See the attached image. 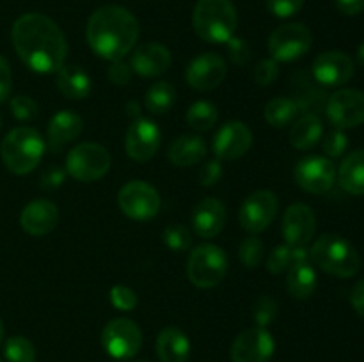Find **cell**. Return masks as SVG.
<instances>
[{
  "instance_id": "cell-48",
  "label": "cell",
  "mask_w": 364,
  "mask_h": 362,
  "mask_svg": "<svg viewBox=\"0 0 364 362\" xmlns=\"http://www.w3.org/2000/svg\"><path fill=\"white\" fill-rule=\"evenodd\" d=\"M13 91V73L6 57L0 55V103L6 102Z\"/></svg>"
},
{
  "instance_id": "cell-53",
  "label": "cell",
  "mask_w": 364,
  "mask_h": 362,
  "mask_svg": "<svg viewBox=\"0 0 364 362\" xmlns=\"http://www.w3.org/2000/svg\"><path fill=\"white\" fill-rule=\"evenodd\" d=\"M0 128H2V117H0Z\"/></svg>"
},
{
  "instance_id": "cell-19",
  "label": "cell",
  "mask_w": 364,
  "mask_h": 362,
  "mask_svg": "<svg viewBox=\"0 0 364 362\" xmlns=\"http://www.w3.org/2000/svg\"><path fill=\"white\" fill-rule=\"evenodd\" d=\"M316 231V216L304 202H295L284 212L283 236L290 247H308Z\"/></svg>"
},
{
  "instance_id": "cell-24",
  "label": "cell",
  "mask_w": 364,
  "mask_h": 362,
  "mask_svg": "<svg viewBox=\"0 0 364 362\" xmlns=\"http://www.w3.org/2000/svg\"><path fill=\"white\" fill-rule=\"evenodd\" d=\"M156 353L162 362H187L191 355V341L183 330L167 327L156 337Z\"/></svg>"
},
{
  "instance_id": "cell-14",
  "label": "cell",
  "mask_w": 364,
  "mask_h": 362,
  "mask_svg": "<svg viewBox=\"0 0 364 362\" xmlns=\"http://www.w3.org/2000/svg\"><path fill=\"white\" fill-rule=\"evenodd\" d=\"M276 350L272 336L263 327L247 329L233 341L231 361L233 362H269Z\"/></svg>"
},
{
  "instance_id": "cell-13",
  "label": "cell",
  "mask_w": 364,
  "mask_h": 362,
  "mask_svg": "<svg viewBox=\"0 0 364 362\" xmlns=\"http://www.w3.org/2000/svg\"><path fill=\"white\" fill-rule=\"evenodd\" d=\"M295 181L309 194H326L336 181V167L326 156H306L294 170Z\"/></svg>"
},
{
  "instance_id": "cell-15",
  "label": "cell",
  "mask_w": 364,
  "mask_h": 362,
  "mask_svg": "<svg viewBox=\"0 0 364 362\" xmlns=\"http://www.w3.org/2000/svg\"><path fill=\"white\" fill-rule=\"evenodd\" d=\"M162 142V133H160L156 123L149 119L137 117L130 124L124 138V148H127L128 156L135 162H148L156 155Z\"/></svg>"
},
{
  "instance_id": "cell-17",
  "label": "cell",
  "mask_w": 364,
  "mask_h": 362,
  "mask_svg": "<svg viewBox=\"0 0 364 362\" xmlns=\"http://www.w3.org/2000/svg\"><path fill=\"white\" fill-rule=\"evenodd\" d=\"M226 73V62L223 57L219 53L205 52L191 60L185 77L188 85L196 91H212L223 84Z\"/></svg>"
},
{
  "instance_id": "cell-25",
  "label": "cell",
  "mask_w": 364,
  "mask_h": 362,
  "mask_svg": "<svg viewBox=\"0 0 364 362\" xmlns=\"http://www.w3.org/2000/svg\"><path fill=\"white\" fill-rule=\"evenodd\" d=\"M206 153H208V146L201 137L180 135L171 142L167 156L176 167H192L201 162Z\"/></svg>"
},
{
  "instance_id": "cell-4",
  "label": "cell",
  "mask_w": 364,
  "mask_h": 362,
  "mask_svg": "<svg viewBox=\"0 0 364 362\" xmlns=\"http://www.w3.org/2000/svg\"><path fill=\"white\" fill-rule=\"evenodd\" d=\"M45 138L31 126H18L6 135L0 148L2 162L11 172L23 176L39 165L45 153Z\"/></svg>"
},
{
  "instance_id": "cell-40",
  "label": "cell",
  "mask_w": 364,
  "mask_h": 362,
  "mask_svg": "<svg viewBox=\"0 0 364 362\" xmlns=\"http://www.w3.org/2000/svg\"><path fill=\"white\" fill-rule=\"evenodd\" d=\"M110 302L116 309L119 311H134L139 304L137 293H135L132 287L123 286V284H117L110 290Z\"/></svg>"
},
{
  "instance_id": "cell-26",
  "label": "cell",
  "mask_w": 364,
  "mask_h": 362,
  "mask_svg": "<svg viewBox=\"0 0 364 362\" xmlns=\"http://www.w3.org/2000/svg\"><path fill=\"white\" fill-rule=\"evenodd\" d=\"M57 87L66 98L70 99H84L91 94L92 85L89 75L75 64H64L57 71Z\"/></svg>"
},
{
  "instance_id": "cell-55",
  "label": "cell",
  "mask_w": 364,
  "mask_h": 362,
  "mask_svg": "<svg viewBox=\"0 0 364 362\" xmlns=\"http://www.w3.org/2000/svg\"><path fill=\"white\" fill-rule=\"evenodd\" d=\"M0 362H2V361H0Z\"/></svg>"
},
{
  "instance_id": "cell-41",
  "label": "cell",
  "mask_w": 364,
  "mask_h": 362,
  "mask_svg": "<svg viewBox=\"0 0 364 362\" xmlns=\"http://www.w3.org/2000/svg\"><path fill=\"white\" fill-rule=\"evenodd\" d=\"M323 153L331 158H340L348 148V137L343 130H334L329 135H326L322 142Z\"/></svg>"
},
{
  "instance_id": "cell-10",
  "label": "cell",
  "mask_w": 364,
  "mask_h": 362,
  "mask_svg": "<svg viewBox=\"0 0 364 362\" xmlns=\"http://www.w3.org/2000/svg\"><path fill=\"white\" fill-rule=\"evenodd\" d=\"M121 212L134 220H149L159 213L160 195L153 185L146 181H128L117 195Z\"/></svg>"
},
{
  "instance_id": "cell-28",
  "label": "cell",
  "mask_w": 364,
  "mask_h": 362,
  "mask_svg": "<svg viewBox=\"0 0 364 362\" xmlns=\"http://www.w3.org/2000/svg\"><path fill=\"white\" fill-rule=\"evenodd\" d=\"M341 188L352 195H364V149L350 153L338 170Z\"/></svg>"
},
{
  "instance_id": "cell-12",
  "label": "cell",
  "mask_w": 364,
  "mask_h": 362,
  "mask_svg": "<svg viewBox=\"0 0 364 362\" xmlns=\"http://www.w3.org/2000/svg\"><path fill=\"white\" fill-rule=\"evenodd\" d=\"M279 208L277 195L270 190H258L249 195L242 204L238 219L242 227L251 234L263 233L274 222Z\"/></svg>"
},
{
  "instance_id": "cell-30",
  "label": "cell",
  "mask_w": 364,
  "mask_h": 362,
  "mask_svg": "<svg viewBox=\"0 0 364 362\" xmlns=\"http://www.w3.org/2000/svg\"><path fill=\"white\" fill-rule=\"evenodd\" d=\"M294 102L297 103L299 110L304 114H316L320 110L326 109L327 99L326 92L322 89L315 87L313 84H309L311 80L308 78H301V75H295L294 77Z\"/></svg>"
},
{
  "instance_id": "cell-8",
  "label": "cell",
  "mask_w": 364,
  "mask_h": 362,
  "mask_svg": "<svg viewBox=\"0 0 364 362\" xmlns=\"http://www.w3.org/2000/svg\"><path fill=\"white\" fill-rule=\"evenodd\" d=\"M311 31L304 23H284L277 27L269 38V50L277 62H291L301 59L311 48Z\"/></svg>"
},
{
  "instance_id": "cell-11",
  "label": "cell",
  "mask_w": 364,
  "mask_h": 362,
  "mask_svg": "<svg viewBox=\"0 0 364 362\" xmlns=\"http://www.w3.org/2000/svg\"><path fill=\"white\" fill-rule=\"evenodd\" d=\"M326 114L336 130L359 126L364 123V92L359 89H340L327 99Z\"/></svg>"
},
{
  "instance_id": "cell-54",
  "label": "cell",
  "mask_w": 364,
  "mask_h": 362,
  "mask_svg": "<svg viewBox=\"0 0 364 362\" xmlns=\"http://www.w3.org/2000/svg\"><path fill=\"white\" fill-rule=\"evenodd\" d=\"M137 362H149V361H137Z\"/></svg>"
},
{
  "instance_id": "cell-9",
  "label": "cell",
  "mask_w": 364,
  "mask_h": 362,
  "mask_svg": "<svg viewBox=\"0 0 364 362\" xmlns=\"http://www.w3.org/2000/svg\"><path fill=\"white\" fill-rule=\"evenodd\" d=\"M102 343L107 353L114 358L135 357L142 346V332L135 322L128 318L110 319L102 332Z\"/></svg>"
},
{
  "instance_id": "cell-46",
  "label": "cell",
  "mask_w": 364,
  "mask_h": 362,
  "mask_svg": "<svg viewBox=\"0 0 364 362\" xmlns=\"http://www.w3.org/2000/svg\"><path fill=\"white\" fill-rule=\"evenodd\" d=\"M66 169H63L60 165H50L39 176V187L43 190H55L63 185L64 177H66Z\"/></svg>"
},
{
  "instance_id": "cell-44",
  "label": "cell",
  "mask_w": 364,
  "mask_h": 362,
  "mask_svg": "<svg viewBox=\"0 0 364 362\" xmlns=\"http://www.w3.org/2000/svg\"><path fill=\"white\" fill-rule=\"evenodd\" d=\"M306 0H267V7L276 18H291L304 7Z\"/></svg>"
},
{
  "instance_id": "cell-23",
  "label": "cell",
  "mask_w": 364,
  "mask_h": 362,
  "mask_svg": "<svg viewBox=\"0 0 364 362\" xmlns=\"http://www.w3.org/2000/svg\"><path fill=\"white\" fill-rule=\"evenodd\" d=\"M84 130V121L73 110H60L48 123V148L59 151L64 146L78 138Z\"/></svg>"
},
{
  "instance_id": "cell-47",
  "label": "cell",
  "mask_w": 364,
  "mask_h": 362,
  "mask_svg": "<svg viewBox=\"0 0 364 362\" xmlns=\"http://www.w3.org/2000/svg\"><path fill=\"white\" fill-rule=\"evenodd\" d=\"M107 75H109L110 82H114L116 85H127L128 82L132 80L134 71H132L130 64H127L123 59H121V60H112V64H110L109 67V73Z\"/></svg>"
},
{
  "instance_id": "cell-2",
  "label": "cell",
  "mask_w": 364,
  "mask_h": 362,
  "mask_svg": "<svg viewBox=\"0 0 364 362\" xmlns=\"http://www.w3.org/2000/svg\"><path fill=\"white\" fill-rule=\"evenodd\" d=\"M87 43L105 60H121L139 39V21L121 6H103L87 21Z\"/></svg>"
},
{
  "instance_id": "cell-37",
  "label": "cell",
  "mask_w": 364,
  "mask_h": 362,
  "mask_svg": "<svg viewBox=\"0 0 364 362\" xmlns=\"http://www.w3.org/2000/svg\"><path fill=\"white\" fill-rule=\"evenodd\" d=\"M295 263L294 259V247L290 245H277L272 252L267 258V270L270 273H283L284 270L290 268L291 265Z\"/></svg>"
},
{
  "instance_id": "cell-5",
  "label": "cell",
  "mask_w": 364,
  "mask_h": 362,
  "mask_svg": "<svg viewBox=\"0 0 364 362\" xmlns=\"http://www.w3.org/2000/svg\"><path fill=\"white\" fill-rule=\"evenodd\" d=\"M309 259L323 272L345 279L354 277L361 268L359 252L340 234H322L309 248Z\"/></svg>"
},
{
  "instance_id": "cell-34",
  "label": "cell",
  "mask_w": 364,
  "mask_h": 362,
  "mask_svg": "<svg viewBox=\"0 0 364 362\" xmlns=\"http://www.w3.org/2000/svg\"><path fill=\"white\" fill-rule=\"evenodd\" d=\"M7 362H36V348L27 337L13 336L6 343Z\"/></svg>"
},
{
  "instance_id": "cell-38",
  "label": "cell",
  "mask_w": 364,
  "mask_h": 362,
  "mask_svg": "<svg viewBox=\"0 0 364 362\" xmlns=\"http://www.w3.org/2000/svg\"><path fill=\"white\" fill-rule=\"evenodd\" d=\"M276 316L277 304L272 297H269V295H262V297L255 302V305H252V318L258 323V327L267 329V327L276 319Z\"/></svg>"
},
{
  "instance_id": "cell-18",
  "label": "cell",
  "mask_w": 364,
  "mask_h": 362,
  "mask_svg": "<svg viewBox=\"0 0 364 362\" xmlns=\"http://www.w3.org/2000/svg\"><path fill=\"white\" fill-rule=\"evenodd\" d=\"M252 146V133L242 121H230L215 133L212 149L217 160H237Z\"/></svg>"
},
{
  "instance_id": "cell-49",
  "label": "cell",
  "mask_w": 364,
  "mask_h": 362,
  "mask_svg": "<svg viewBox=\"0 0 364 362\" xmlns=\"http://www.w3.org/2000/svg\"><path fill=\"white\" fill-rule=\"evenodd\" d=\"M350 304L352 307H354V311L358 312L361 318H364V279L359 280V283L352 287Z\"/></svg>"
},
{
  "instance_id": "cell-27",
  "label": "cell",
  "mask_w": 364,
  "mask_h": 362,
  "mask_svg": "<svg viewBox=\"0 0 364 362\" xmlns=\"http://www.w3.org/2000/svg\"><path fill=\"white\" fill-rule=\"evenodd\" d=\"M323 133V124L318 114H304L299 117L290 130V142L294 148L306 151L318 144Z\"/></svg>"
},
{
  "instance_id": "cell-29",
  "label": "cell",
  "mask_w": 364,
  "mask_h": 362,
  "mask_svg": "<svg viewBox=\"0 0 364 362\" xmlns=\"http://www.w3.org/2000/svg\"><path fill=\"white\" fill-rule=\"evenodd\" d=\"M287 286L291 297L299 298V300H306V298H309L315 293L316 272L315 268L309 265V261L294 263V265L288 268Z\"/></svg>"
},
{
  "instance_id": "cell-33",
  "label": "cell",
  "mask_w": 364,
  "mask_h": 362,
  "mask_svg": "<svg viewBox=\"0 0 364 362\" xmlns=\"http://www.w3.org/2000/svg\"><path fill=\"white\" fill-rule=\"evenodd\" d=\"M219 121V110L210 102L192 103L187 112V123L196 131H210Z\"/></svg>"
},
{
  "instance_id": "cell-52",
  "label": "cell",
  "mask_w": 364,
  "mask_h": 362,
  "mask_svg": "<svg viewBox=\"0 0 364 362\" xmlns=\"http://www.w3.org/2000/svg\"><path fill=\"white\" fill-rule=\"evenodd\" d=\"M4 339V325H2V319H0V343Z\"/></svg>"
},
{
  "instance_id": "cell-45",
  "label": "cell",
  "mask_w": 364,
  "mask_h": 362,
  "mask_svg": "<svg viewBox=\"0 0 364 362\" xmlns=\"http://www.w3.org/2000/svg\"><path fill=\"white\" fill-rule=\"evenodd\" d=\"M224 170H223V165H220V160H210V162L203 163V167L199 169V174H198V180L199 183L203 185V187H213V185H217L220 181V177H223Z\"/></svg>"
},
{
  "instance_id": "cell-6",
  "label": "cell",
  "mask_w": 364,
  "mask_h": 362,
  "mask_svg": "<svg viewBox=\"0 0 364 362\" xmlns=\"http://www.w3.org/2000/svg\"><path fill=\"white\" fill-rule=\"evenodd\" d=\"M228 256L220 247L212 243L198 245L188 256L187 275L194 286L208 290L226 277Z\"/></svg>"
},
{
  "instance_id": "cell-42",
  "label": "cell",
  "mask_w": 364,
  "mask_h": 362,
  "mask_svg": "<svg viewBox=\"0 0 364 362\" xmlns=\"http://www.w3.org/2000/svg\"><path fill=\"white\" fill-rule=\"evenodd\" d=\"M228 55H230L231 62L237 64V66H245V64L251 60V46L245 39L242 38H231L230 41L226 43Z\"/></svg>"
},
{
  "instance_id": "cell-39",
  "label": "cell",
  "mask_w": 364,
  "mask_h": 362,
  "mask_svg": "<svg viewBox=\"0 0 364 362\" xmlns=\"http://www.w3.org/2000/svg\"><path fill=\"white\" fill-rule=\"evenodd\" d=\"M11 112L18 121H34L39 116V106L31 96H14L11 99Z\"/></svg>"
},
{
  "instance_id": "cell-3",
  "label": "cell",
  "mask_w": 364,
  "mask_h": 362,
  "mask_svg": "<svg viewBox=\"0 0 364 362\" xmlns=\"http://www.w3.org/2000/svg\"><path fill=\"white\" fill-rule=\"evenodd\" d=\"M238 25L237 9L231 0H198L192 13L196 34L208 43H228Z\"/></svg>"
},
{
  "instance_id": "cell-20",
  "label": "cell",
  "mask_w": 364,
  "mask_h": 362,
  "mask_svg": "<svg viewBox=\"0 0 364 362\" xmlns=\"http://www.w3.org/2000/svg\"><path fill=\"white\" fill-rule=\"evenodd\" d=\"M21 229L32 236H45L59 224V209L52 201L38 199L28 202L20 215Z\"/></svg>"
},
{
  "instance_id": "cell-7",
  "label": "cell",
  "mask_w": 364,
  "mask_h": 362,
  "mask_svg": "<svg viewBox=\"0 0 364 362\" xmlns=\"http://www.w3.org/2000/svg\"><path fill=\"white\" fill-rule=\"evenodd\" d=\"M112 165L110 153L95 142H82L75 146L66 156V172L82 183L98 181L109 172Z\"/></svg>"
},
{
  "instance_id": "cell-22",
  "label": "cell",
  "mask_w": 364,
  "mask_h": 362,
  "mask_svg": "<svg viewBox=\"0 0 364 362\" xmlns=\"http://www.w3.org/2000/svg\"><path fill=\"white\" fill-rule=\"evenodd\" d=\"M226 224V206L215 197H206L192 212V229L199 238H213Z\"/></svg>"
},
{
  "instance_id": "cell-43",
  "label": "cell",
  "mask_w": 364,
  "mask_h": 362,
  "mask_svg": "<svg viewBox=\"0 0 364 362\" xmlns=\"http://www.w3.org/2000/svg\"><path fill=\"white\" fill-rule=\"evenodd\" d=\"M277 77H279V64H277V60L265 59L256 64L255 80L258 82V85H262V87L272 85L277 80Z\"/></svg>"
},
{
  "instance_id": "cell-31",
  "label": "cell",
  "mask_w": 364,
  "mask_h": 362,
  "mask_svg": "<svg viewBox=\"0 0 364 362\" xmlns=\"http://www.w3.org/2000/svg\"><path fill=\"white\" fill-rule=\"evenodd\" d=\"M299 114H301V110H299L297 103L288 96L270 99L265 105V119L274 128H284L288 124H294Z\"/></svg>"
},
{
  "instance_id": "cell-35",
  "label": "cell",
  "mask_w": 364,
  "mask_h": 362,
  "mask_svg": "<svg viewBox=\"0 0 364 362\" xmlns=\"http://www.w3.org/2000/svg\"><path fill=\"white\" fill-rule=\"evenodd\" d=\"M238 256H240V261L244 263L247 268H258L262 265L263 258H265V247H263V241L258 236L251 234V236L244 238L240 241V247H238Z\"/></svg>"
},
{
  "instance_id": "cell-51",
  "label": "cell",
  "mask_w": 364,
  "mask_h": 362,
  "mask_svg": "<svg viewBox=\"0 0 364 362\" xmlns=\"http://www.w3.org/2000/svg\"><path fill=\"white\" fill-rule=\"evenodd\" d=\"M358 60H359V64L364 67V43L358 48Z\"/></svg>"
},
{
  "instance_id": "cell-1",
  "label": "cell",
  "mask_w": 364,
  "mask_h": 362,
  "mask_svg": "<svg viewBox=\"0 0 364 362\" xmlns=\"http://www.w3.org/2000/svg\"><path fill=\"white\" fill-rule=\"evenodd\" d=\"M11 39L21 62L36 73H57L64 66L68 43L52 18L39 13L23 14L14 21Z\"/></svg>"
},
{
  "instance_id": "cell-16",
  "label": "cell",
  "mask_w": 364,
  "mask_h": 362,
  "mask_svg": "<svg viewBox=\"0 0 364 362\" xmlns=\"http://www.w3.org/2000/svg\"><path fill=\"white\" fill-rule=\"evenodd\" d=\"M354 60L340 50L320 53L313 62V77L320 85H326V87L345 85L354 77Z\"/></svg>"
},
{
  "instance_id": "cell-50",
  "label": "cell",
  "mask_w": 364,
  "mask_h": 362,
  "mask_svg": "<svg viewBox=\"0 0 364 362\" xmlns=\"http://www.w3.org/2000/svg\"><path fill=\"white\" fill-rule=\"evenodd\" d=\"M336 7L347 16H355V14L364 11V0H334Z\"/></svg>"
},
{
  "instance_id": "cell-32",
  "label": "cell",
  "mask_w": 364,
  "mask_h": 362,
  "mask_svg": "<svg viewBox=\"0 0 364 362\" xmlns=\"http://www.w3.org/2000/svg\"><path fill=\"white\" fill-rule=\"evenodd\" d=\"M176 102V89L166 80L153 84L146 92V109L151 114H166L173 109Z\"/></svg>"
},
{
  "instance_id": "cell-36",
  "label": "cell",
  "mask_w": 364,
  "mask_h": 362,
  "mask_svg": "<svg viewBox=\"0 0 364 362\" xmlns=\"http://www.w3.org/2000/svg\"><path fill=\"white\" fill-rule=\"evenodd\" d=\"M164 243L174 252H185L192 245V234L181 224H171L164 229Z\"/></svg>"
},
{
  "instance_id": "cell-21",
  "label": "cell",
  "mask_w": 364,
  "mask_h": 362,
  "mask_svg": "<svg viewBox=\"0 0 364 362\" xmlns=\"http://www.w3.org/2000/svg\"><path fill=\"white\" fill-rule=\"evenodd\" d=\"M171 52L159 43H144L132 53V71L141 77H160L171 67Z\"/></svg>"
}]
</instances>
